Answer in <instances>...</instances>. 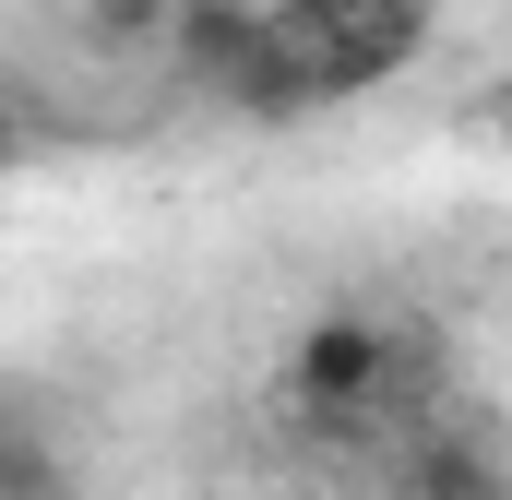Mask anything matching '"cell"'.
<instances>
[{
    "mask_svg": "<svg viewBox=\"0 0 512 500\" xmlns=\"http://www.w3.org/2000/svg\"><path fill=\"white\" fill-rule=\"evenodd\" d=\"M274 36H286V60L310 72V96L346 108V96L393 84L405 60H429L441 0H274Z\"/></svg>",
    "mask_w": 512,
    "mask_h": 500,
    "instance_id": "6da1fadb",
    "label": "cell"
},
{
    "mask_svg": "<svg viewBox=\"0 0 512 500\" xmlns=\"http://www.w3.org/2000/svg\"><path fill=\"white\" fill-rule=\"evenodd\" d=\"M393 381H405V334H393L382 310H310L286 334V393L310 417H370Z\"/></svg>",
    "mask_w": 512,
    "mask_h": 500,
    "instance_id": "7a4b0ae2",
    "label": "cell"
},
{
    "mask_svg": "<svg viewBox=\"0 0 512 500\" xmlns=\"http://www.w3.org/2000/svg\"><path fill=\"white\" fill-rule=\"evenodd\" d=\"M262 36H274V0H179V12H167V72L227 108L239 72L262 60Z\"/></svg>",
    "mask_w": 512,
    "mask_h": 500,
    "instance_id": "3957f363",
    "label": "cell"
},
{
    "mask_svg": "<svg viewBox=\"0 0 512 500\" xmlns=\"http://www.w3.org/2000/svg\"><path fill=\"white\" fill-rule=\"evenodd\" d=\"M405 500H512L501 441H465V429H441V441H405Z\"/></svg>",
    "mask_w": 512,
    "mask_h": 500,
    "instance_id": "277c9868",
    "label": "cell"
},
{
    "mask_svg": "<svg viewBox=\"0 0 512 500\" xmlns=\"http://www.w3.org/2000/svg\"><path fill=\"white\" fill-rule=\"evenodd\" d=\"M167 12L179 0H84V36L96 48H167Z\"/></svg>",
    "mask_w": 512,
    "mask_h": 500,
    "instance_id": "5b68a950",
    "label": "cell"
},
{
    "mask_svg": "<svg viewBox=\"0 0 512 500\" xmlns=\"http://www.w3.org/2000/svg\"><path fill=\"white\" fill-rule=\"evenodd\" d=\"M0 500H72V477H60V453H48L36 429H12V441H0Z\"/></svg>",
    "mask_w": 512,
    "mask_h": 500,
    "instance_id": "8992f818",
    "label": "cell"
},
{
    "mask_svg": "<svg viewBox=\"0 0 512 500\" xmlns=\"http://www.w3.org/2000/svg\"><path fill=\"white\" fill-rule=\"evenodd\" d=\"M489 155H501V167H512V96H501V108H489Z\"/></svg>",
    "mask_w": 512,
    "mask_h": 500,
    "instance_id": "52a82bcc",
    "label": "cell"
},
{
    "mask_svg": "<svg viewBox=\"0 0 512 500\" xmlns=\"http://www.w3.org/2000/svg\"><path fill=\"white\" fill-rule=\"evenodd\" d=\"M262 500H310V489H262Z\"/></svg>",
    "mask_w": 512,
    "mask_h": 500,
    "instance_id": "ba28073f",
    "label": "cell"
}]
</instances>
